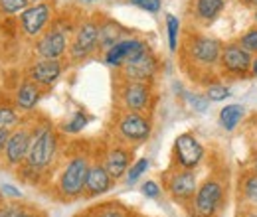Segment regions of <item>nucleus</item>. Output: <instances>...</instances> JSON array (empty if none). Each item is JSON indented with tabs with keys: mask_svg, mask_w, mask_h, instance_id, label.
<instances>
[{
	"mask_svg": "<svg viewBox=\"0 0 257 217\" xmlns=\"http://www.w3.org/2000/svg\"><path fill=\"white\" fill-rule=\"evenodd\" d=\"M34 2H42V0H34Z\"/></svg>",
	"mask_w": 257,
	"mask_h": 217,
	"instance_id": "obj_42",
	"label": "nucleus"
},
{
	"mask_svg": "<svg viewBox=\"0 0 257 217\" xmlns=\"http://www.w3.org/2000/svg\"><path fill=\"white\" fill-rule=\"evenodd\" d=\"M128 4H133V6L141 8V10H147V12L155 14V12L161 10L162 0H128Z\"/></svg>",
	"mask_w": 257,
	"mask_h": 217,
	"instance_id": "obj_30",
	"label": "nucleus"
},
{
	"mask_svg": "<svg viewBox=\"0 0 257 217\" xmlns=\"http://www.w3.org/2000/svg\"><path fill=\"white\" fill-rule=\"evenodd\" d=\"M52 14V8L48 4H34L30 8H26L20 16L22 20V28L28 36H40L44 26L48 24Z\"/></svg>",
	"mask_w": 257,
	"mask_h": 217,
	"instance_id": "obj_14",
	"label": "nucleus"
},
{
	"mask_svg": "<svg viewBox=\"0 0 257 217\" xmlns=\"http://www.w3.org/2000/svg\"><path fill=\"white\" fill-rule=\"evenodd\" d=\"M8 136H10V130H8V128H0V152H2L4 148H6Z\"/></svg>",
	"mask_w": 257,
	"mask_h": 217,
	"instance_id": "obj_35",
	"label": "nucleus"
},
{
	"mask_svg": "<svg viewBox=\"0 0 257 217\" xmlns=\"http://www.w3.org/2000/svg\"><path fill=\"white\" fill-rule=\"evenodd\" d=\"M222 203V186L218 182H206L196 191L194 209L200 217H212Z\"/></svg>",
	"mask_w": 257,
	"mask_h": 217,
	"instance_id": "obj_6",
	"label": "nucleus"
},
{
	"mask_svg": "<svg viewBox=\"0 0 257 217\" xmlns=\"http://www.w3.org/2000/svg\"><path fill=\"white\" fill-rule=\"evenodd\" d=\"M60 75H62V63L58 60H40L30 69V79L40 87L54 85L60 79Z\"/></svg>",
	"mask_w": 257,
	"mask_h": 217,
	"instance_id": "obj_15",
	"label": "nucleus"
},
{
	"mask_svg": "<svg viewBox=\"0 0 257 217\" xmlns=\"http://www.w3.org/2000/svg\"><path fill=\"white\" fill-rule=\"evenodd\" d=\"M143 193L147 195V197H159L161 195V187H159V184L157 182H147L145 186H143Z\"/></svg>",
	"mask_w": 257,
	"mask_h": 217,
	"instance_id": "obj_32",
	"label": "nucleus"
},
{
	"mask_svg": "<svg viewBox=\"0 0 257 217\" xmlns=\"http://www.w3.org/2000/svg\"><path fill=\"white\" fill-rule=\"evenodd\" d=\"M67 48V40L65 34L60 30L46 32L38 42H36V54L42 60H58L60 56L65 54Z\"/></svg>",
	"mask_w": 257,
	"mask_h": 217,
	"instance_id": "obj_11",
	"label": "nucleus"
},
{
	"mask_svg": "<svg viewBox=\"0 0 257 217\" xmlns=\"http://www.w3.org/2000/svg\"><path fill=\"white\" fill-rule=\"evenodd\" d=\"M22 209L20 207H12V205H4L0 207V217H16Z\"/></svg>",
	"mask_w": 257,
	"mask_h": 217,
	"instance_id": "obj_34",
	"label": "nucleus"
},
{
	"mask_svg": "<svg viewBox=\"0 0 257 217\" xmlns=\"http://www.w3.org/2000/svg\"><path fill=\"white\" fill-rule=\"evenodd\" d=\"M249 217H257V215H249Z\"/></svg>",
	"mask_w": 257,
	"mask_h": 217,
	"instance_id": "obj_44",
	"label": "nucleus"
},
{
	"mask_svg": "<svg viewBox=\"0 0 257 217\" xmlns=\"http://www.w3.org/2000/svg\"><path fill=\"white\" fill-rule=\"evenodd\" d=\"M229 95H231V91L225 85H210L208 91H206V99L218 103V101H224L225 97H229Z\"/></svg>",
	"mask_w": 257,
	"mask_h": 217,
	"instance_id": "obj_29",
	"label": "nucleus"
},
{
	"mask_svg": "<svg viewBox=\"0 0 257 217\" xmlns=\"http://www.w3.org/2000/svg\"><path fill=\"white\" fill-rule=\"evenodd\" d=\"M83 2H95V0H83Z\"/></svg>",
	"mask_w": 257,
	"mask_h": 217,
	"instance_id": "obj_41",
	"label": "nucleus"
},
{
	"mask_svg": "<svg viewBox=\"0 0 257 217\" xmlns=\"http://www.w3.org/2000/svg\"><path fill=\"white\" fill-rule=\"evenodd\" d=\"M99 217H125V215H121L119 211H105V213H101Z\"/></svg>",
	"mask_w": 257,
	"mask_h": 217,
	"instance_id": "obj_37",
	"label": "nucleus"
},
{
	"mask_svg": "<svg viewBox=\"0 0 257 217\" xmlns=\"http://www.w3.org/2000/svg\"><path fill=\"white\" fill-rule=\"evenodd\" d=\"M168 189H170V193L176 199H190L194 193L198 191L194 172L192 170H184V172L174 174L170 178V182H168Z\"/></svg>",
	"mask_w": 257,
	"mask_h": 217,
	"instance_id": "obj_16",
	"label": "nucleus"
},
{
	"mask_svg": "<svg viewBox=\"0 0 257 217\" xmlns=\"http://www.w3.org/2000/svg\"><path fill=\"white\" fill-rule=\"evenodd\" d=\"M239 46H241L245 52H249V54H257V28L245 32V34L241 36V40H239Z\"/></svg>",
	"mask_w": 257,
	"mask_h": 217,
	"instance_id": "obj_28",
	"label": "nucleus"
},
{
	"mask_svg": "<svg viewBox=\"0 0 257 217\" xmlns=\"http://www.w3.org/2000/svg\"><path fill=\"white\" fill-rule=\"evenodd\" d=\"M255 22H257V12H255Z\"/></svg>",
	"mask_w": 257,
	"mask_h": 217,
	"instance_id": "obj_43",
	"label": "nucleus"
},
{
	"mask_svg": "<svg viewBox=\"0 0 257 217\" xmlns=\"http://www.w3.org/2000/svg\"><path fill=\"white\" fill-rule=\"evenodd\" d=\"M241 119H243V107L241 105H225L220 111V123L225 130H233Z\"/></svg>",
	"mask_w": 257,
	"mask_h": 217,
	"instance_id": "obj_22",
	"label": "nucleus"
},
{
	"mask_svg": "<svg viewBox=\"0 0 257 217\" xmlns=\"http://www.w3.org/2000/svg\"><path fill=\"white\" fill-rule=\"evenodd\" d=\"M2 191H4V193H8V195H14V197H20V195H22L16 187L8 186V184H4V186H2Z\"/></svg>",
	"mask_w": 257,
	"mask_h": 217,
	"instance_id": "obj_36",
	"label": "nucleus"
},
{
	"mask_svg": "<svg viewBox=\"0 0 257 217\" xmlns=\"http://www.w3.org/2000/svg\"><path fill=\"white\" fill-rule=\"evenodd\" d=\"M190 105H192L196 111H200V113H204L208 109V101H204L200 97H190Z\"/></svg>",
	"mask_w": 257,
	"mask_h": 217,
	"instance_id": "obj_33",
	"label": "nucleus"
},
{
	"mask_svg": "<svg viewBox=\"0 0 257 217\" xmlns=\"http://www.w3.org/2000/svg\"><path fill=\"white\" fill-rule=\"evenodd\" d=\"M87 174H89V164L87 158L83 156H75L62 172L60 176V191L65 197H77L83 193L85 182H87Z\"/></svg>",
	"mask_w": 257,
	"mask_h": 217,
	"instance_id": "obj_2",
	"label": "nucleus"
},
{
	"mask_svg": "<svg viewBox=\"0 0 257 217\" xmlns=\"http://www.w3.org/2000/svg\"><path fill=\"white\" fill-rule=\"evenodd\" d=\"M255 166H257V160H255Z\"/></svg>",
	"mask_w": 257,
	"mask_h": 217,
	"instance_id": "obj_45",
	"label": "nucleus"
},
{
	"mask_svg": "<svg viewBox=\"0 0 257 217\" xmlns=\"http://www.w3.org/2000/svg\"><path fill=\"white\" fill-rule=\"evenodd\" d=\"M38 99H40V85L34 83L32 79L24 81L20 85V89L16 91V105L22 111H32L36 103H38Z\"/></svg>",
	"mask_w": 257,
	"mask_h": 217,
	"instance_id": "obj_19",
	"label": "nucleus"
},
{
	"mask_svg": "<svg viewBox=\"0 0 257 217\" xmlns=\"http://www.w3.org/2000/svg\"><path fill=\"white\" fill-rule=\"evenodd\" d=\"M220 62H222L225 71L235 73V75H243V73H247L251 69V62L253 60H251L249 52H245L239 44H229V46L224 48Z\"/></svg>",
	"mask_w": 257,
	"mask_h": 217,
	"instance_id": "obj_10",
	"label": "nucleus"
},
{
	"mask_svg": "<svg viewBox=\"0 0 257 217\" xmlns=\"http://www.w3.org/2000/svg\"><path fill=\"white\" fill-rule=\"evenodd\" d=\"M149 170V160L147 158H139L133 166H131V170L127 172V184L131 186V184H135L145 172Z\"/></svg>",
	"mask_w": 257,
	"mask_h": 217,
	"instance_id": "obj_24",
	"label": "nucleus"
},
{
	"mask_svg": "<svg viewBox=\"0 0 257 217\" xmlns=\"http://www.w3.org/2000/svg\"><path fill=\"white\" fill-rule=\"evenodd\" d=\"M111 176L109 172L105 170V166H91L89 168V174H87V182H85V189L89 195H101L105 191H109L111 187Z\"/></svg>",
	"mask_w": 257,
	"mask_h": 217,
	"instance_id": "obj_17",
	"label": "nucleus"
},
{
	"mask_svg": "<svg viewBox=\"0 0 257 217\" xmlns=\"http://www.w3.org/2000/svg\"><path fill=\"white\" fill-rule=\"evenodd\" d=\"M16 217H36V215H32V213H26V211H20Z\"/></svg>",
	"mask_w": 257,
	"mask_h": 217,
	"instance_id": "obj_39",
	"label": "nucleus"
},
{
	"mask_svg": "<svg viewBox=\"0 0 257 217\" xmlns=\"http://www.w3.org/2000/svg\"><path fill=\"white\" fill-rule=\"evenodd\" d=\"M119 132L123 134V138H127L131 142H141V140H147L151 136V123L143 115L131 111V113H125L121 117Z\"/></svg>",
	"mask_w": 257,
	"mask_h": 217,
	"instance_id": "obj_8",
	"label": "nucleus"
},
{
	"mask_svg": "<svg viewBox=\"0 0 257 217\" xmlns=\"http://www.w3.org/2000/svg\"><path fill=\"white\" fill-rule=\"evenodd\" d=\"M157 71V58L147 50L143 56H139L137 60L128 62L123 65V73L127 75L128 81H149Z\"/></svg>",
	"mask_w": 257,
	"mask_h": 217,
	"instance_id": "obj_12",
	"label": "nucleus"
},
{
	"mask_svg": "<svg viewBox=\"0 0 257 217\" xmlns=\"http://www.w3.org/2000/svg\"><path fill=\"white\" fill-rule=\"evenodd\" d=\"M123 34H125V30L117 22H113V20L103 22L99 26V48H103V50L113 48L115 44H119L123 40Z\"/></svg>",
	"mask_w": 257,
	"mask_h": 217,
	"instance_id": "obj_20",
	"label": "nucleus"
},
{
	"mask_svg": "<svg viewBox=\"0 0 257 217\" xmlns=\"http://www.w3.org/2000/svg\"><path fill=\"white\" fill-rule=\"evenodd\" d=\"M30 0H0V10L4 14H16V12H24L28 8Z\"/></svg>",
	"mask_w": 257,
	"mask_h": 217,
	"instance_id": "obj_26",
	"label": "nucleus"
},
{
	"mask_svg": "<svg viewBox=\"0 0 257 217\" xmlns=\"http://www.w3.org/2000/svg\"><path fill=\"white\" fill-rule=\"evenodd\" d=\"M166 30H168V48L170 52H176L178 48V32H180V20L172 14L166 16Z\"/></svg>",
	"mask_w": 257,
	"mask_h": 217,
	"instance_id": "obj_23",
	"label": "nucleus"
},
{
	"mask_svg": "<svg viewBox=\"0 0 257 217\" xmlns=\"http://www.w3.org/2000/svg\"><path fill=\"white\" fill-rule=\"evenodd\" d=\"M245 4H249V6L257 8V0H245Z\"/></svg>",
	"mask_w": 257,
	"mask_h": 217,
	"instance_id": "obj_40",
	"label": "nucleus"
},
{
	"mask_svg": "<svg viewBox=\"0 0 257 217\" xmlns=\"http://www.w3.org/2000/svg\"><path fill=\"white\" fill-rule=\"evenodd\" d=\"M245 195H247V199H251L253 203H257V176H251L245 182Z\"/></svg>",
	"mask_w": 257,
	"mask_h": 217,
	"instance_id": "obj_31",
	"label": "nucleus"
},
{
	"mask_svg": "<svg viewBox=\"0 0 257 217\" xmlns=\"http://www.w3.org/2000/svg\"><path fill=\"white\" fill-rule=\"evenodd\" d=\"M147 44L143 40H137V38H127V40H121L119 44H115L113 48L107 50L105 54V62L109 63L111 67H123L125 63L137 60L139 56H143L147 52Z\"/></svg>",
	"mask_w": 257,
	"mask_h": 217,
	"instance_id": "obj_3",
	"label": "nucleus"
},
{
	"mask_svg": "<svg viewBox=\"0 0 257 217\" xmlns=\"http://www.w3.org/2000/svg\"><path fill=\"white\" fill-rule=\"evenodd\" d=\"M127 166H128V152L123 148H113L107 160H105V170L109 172V176L113 180H119L123 174H127Z\"/></svg>",
	"mask_w": 257,
	"mask_h": 217,
	"instance_id": "obj_18",
	"label": "nucleus"
},
{
	"mask_svg": "<svg viewBox=\"0 0 257 217\" xmlns=\"http://www.w3.org/2000/svg\"><path fill=\"white\" fill-rule=\"evenodd\" d=\"M224 6L225 0H196L194 10H196V16L202 22H212V20H216L220 16Z\"/></svg>",
	"mask_w": 257,
	"mask_h": 217,
	"instance_id": "obj_21",
	"label": "nucleus"
},
{
	"mask_svg": "<svg viewBox=\"0 0 257 217\" xmlns=\"http://www.w3.org/2000/svg\"><path fill=\"white\" fill-rule=\"evenodd\" d=\"M85 124H87V117H85L81 111H77V113L71 117V121L64 124V130L65 132H69V134H75V132L83 130V128H85Z\"/></svg>",
	"mask_w": 257,
	"mask_h": 217,
	"instance_id": "obj_27",
	"label": "nucleus"
},
{
	"mask_svg": "<svg viewBox=\"0 0 257 217\" xmlns=\"http://www.w3.org/2000/svg\"><path fill=\"white\" fill-rule=\"evenodd\" d=\"M56 148H58L56 132L48 124H40L32 134V142H30V150H28V156H26V164L34 170L46 168L54 160Z\"/></svg>",
	"mask_w": 257,
	"mask_h": 217,
	"instance_id": "obj_1",
	"label": "nucleus"
},
{
	"mask_svg": "<svg viewBox=\"0 0 257 217\" xmlns=\"http://www.w3.org/2000/svg\"><path fill=\"white\" fill-rule=\"evenodd\" d=\"M174 152H176V160L178 164L184 168V170H192L196 168L202 158H204V148L202 144L198 142V138L190 134V132H184L176 138L174 142Z\"/></svg>",
	"mask_w": 257,
	"mask_h": 217,
	"instance_id": "obj_4",
	"label": "nucleus"
},
{
	"mask_svg": "<svg viewBox=\"0 0 257 217\" xmlns=\"http://www.w3.org/2000/svg\"><path fill=\"white\" fill-rule=\"evenodd\" d=\"M18 124V115L12 107H0V128H14Z\"/></svg>",
	"mask_w": 257,
	"mask_h": 217,
	"instance_id": "obj_25",
	"label": "nucleus"
},
{
	"mask_svg": "<svg viewBox=\"0 0 257 217\" xmlns=\"http://www.w3.org/2000/svg\"><path fill=\"white\" fill-rule=\"evenodd\" d=\"M249 71H251V75H255L257 77V58L251 62V69H249Z\"/></svg>",
	"mask_w": 257,
	"mask_h": 217,
	"instance_id": "obj_38",
	"label": "nucleus"
},
{
	"mask_svg": "<svg viewBox=\"0 0 257 217\" xmlns=\"http://www.w3.org/2000/svg\"><path fill=\"white\" fill-rule=\"evenodd\" d=\"M97 46H99V26L95 22H83L75 32V42L69 48V54L75 60H83L91 52H95Z\"/></svg>",
	"mask_w": 257,
	"mask_h": 217,
	"instance_id": "obj_5",
	"label": "nucleus"
},
{
	"mask_svg": "<svg viewBox=\"0 0 257 217\" xmlns=\"http://www.w3.org/2000/svg\"><path fill=\"white\" fill-rule=\"evenodd\" d=\"M190 56L200 65H212L222 58V44L216 38L198 36L190 44Z\"/></svg>",
	"mask_w": 257,
	"mask_h": 217,
	"instance_id": "obj_9",
	"label": "nucleus"
},
{
	"mask_svg": "<svg viewBox=\"0 0 257 217\" xmlns=\"http://www.w3.org/2000/svg\"><path fill=\"white\" fill-rule=\"evenodd\" d=\"M30 142H32V132L28 128H18L14 132H10L6 148H4V158L10 166H18L26 160L28 150H30Z\"/></svg>",
	"mask_w": 257,
	"mask_h": 217,
	"instance_id": "obj_7",
	"label": "nucleus"
},
{
	"mask_svg": "<svg viewBox=\"0 0 257 217\" xmlns=\"http://www.w3.org/2000/svg\"><path fill=\"white\" fill-rule=\"evenodd\" d=\"M121 97H123V103L127 109L135 111V113L145 111L151 101V87L145 81H128L121 91Z\"/></svg>",
	"mask_w": 257,
	"mask_h": 217,
	"instance_id": "obj_13",
	"label": "nucleus"
}]
</instances>
